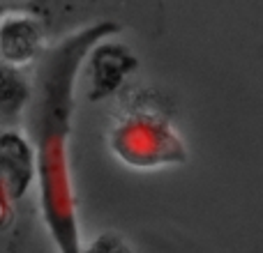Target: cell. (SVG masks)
Segmentation results:
<instances>
[{
    "label": "cell",
    "mask_w": 263,
    "mask_h": 253,
    "mask_svg": "<svg viewBox=\"0 0 263 253\" xmlns=\"http://www.w3.org/2000/svg\"><path fill=\"white\" fill-rule=\"evenodd\" d=\"M111 21L92 23L46 49L35 78L30 113V138L35 150L37 200L44 228L58 253H83L81 221L74 194L69 136H72L77 83L90 51L102 39L116 35Z\"/></svg>",
    "instance_id": "6da1fadb"
},
{
    "label": "cell",
    "mask_w": 263,
    "mask_h": 253,
    "mask_svg": "<svg viewBox=\"0 0 263 253\" xmlns=\"http://www.w3.org/2000/svg\"><path fill=\"white\" fill-rule=\"evenodd\" d=\"M111 152L132 168H164L187 159V150L173 124L159 111L132 109L109 134Z\"/></svg>",
    "instance_id": "7a4b0ae2"
},
{
    "label": "cell",
    "mask_w": 263,
    "mask_h": 253,
    "mask_svg": "<svg viewBox=\"0 0 263 253\" xmlns=\"http://www.w3.org/2000/svg\"><path fill=\"white\" fill-rule=\"evenodd\" d=\"M86 67L90 69V86H92L90 99L97 101L118 90L120 83L134 72L136 58L129 53L127 46L111 44V41L102 39L90 51V55L86 60Z\"/></svg>",
    "instance_id": "3957f363"
},
{
    "label": "cell",
    "mask_w": 263,
    "mask_h": 253,
    "mask_svg": "<svg viewBox=\"0 0 263 253\" xmlns=\"http://www.w3.org/2000/svg\"><path fill=\"white\" fill-rule=\"evenodd\" d=\"M42 46V30L26 14H14L0 21V58L7 65H26L37 58Z\"/></svg>",
    "instance_id": "277c9868"
},
{
    "label": "cell",
    "mask_w": 263,
    "mask_h": 253,
    "mask_svg": "<svg viewBox=\"0 0 263 253\" xmlns=\"http://www.w3.org/2000/svg\"><path fill=\"white\" fill-rule=\"evenodd\" d=\"M83 253H132V249L127 246V242L123 237H118L116 233H102L100 237H95L86 246Z\"/></svg>",
    "instance_id": "5b68a950"
}]
</instances>
